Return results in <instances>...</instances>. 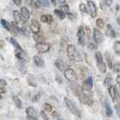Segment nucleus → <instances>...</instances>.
Instances as JSON below:
<instances>
[{
	"instance_id": "20e7f679",
	"label": "nucleus",
	"mask_w": 120,
	"mask_h": 120,
	"mask_svg": "<svg viewBox=\"0 0 120 120\" xmlns=\"http://www.w3.org/2000/svg\"><path fill=\"white\" fill-rule=\"evenodd\" d=\"M64 76H65V78H66L67 80H69L70 82H75V81H77V74H76V72L75 71L73 70V69H65V71H64Z\"/></svg>"
},
{
	"instance_id": "b1692460",
	"label": "nucleus",
	"mask_w": 120,
	"mask_h": 120,
	"mask_svg": "<svg viewBox=\"0 0 120 120\" xmlns=\"http://www.w3.org/2000/svg\"><path fill=\"white\" fill-rule=\"evenodd\" d=\"M107 33H108V34H110V36L112 37V38H115L116 34V32L115 30L111 27V25L110 24H108V30H107Z\"/></svg>"
},
{
	"instance_id": "58836bf2",
	"label": "nucleus",
	"mask_w": 120,
	"mask_h": 120,
	"mask_svg": "<svg viewBox=\"0 0 120 120\" xmlns=\"http://www.w3.org/2000/svg\"><path fill=\"white\" fill-rule=\"evenodd\" d=\"M40 96H41V93H39V94H37L34 98V99H33V102H36L37 100H38V98H40Z\"/></svg>"
},
{
	"instance_id": "c03bdc74",
	"label": "nucleus",
	"mask_w": 120,
	"mask_h": 120,
	"mask_svg": "<svg viewBox=\"0 0 120 120\" xmlns=\"http://www.w3.org/2000/svg\"><path fill=\"white\" fill-rule=\"evenodd\" d=\"M116 83H117V85L120 84V76L119 75H117V77H116Z\"/></svg>"
},
{
	"instance_id": "c756f323",
	"label": "nucleus",
	"mask_w": 120,
	"mask_h": 120,
	"mask_svg": "<svg viewBox=\"0 0 120 120\" xmlns=\"http://www.w3.org/2000/svg\"><path fill=\"white\" fill-rule=\"evenodd\" d=\"M96 24H97V26H98V27H100V28L104 27V25H105V24H104V21H103V19H101V18L97 19Z\"/></svg>"
},
{
	"instance_id": "4468645a",
	"label": "nucleus",
	"mask_w": 120,
	"mask_h": 120,
	"mask_svg": "<svg viewBox=\"0 0 120 120\" xmlns=\"http://www.w3.org/2000/svg\"><path fill=\"white\" fill-rule=\"evenodd\" d=\"M55 66L57 67V69L60 71H65V62L60 59L55 60Z\"/></svg>"
},
{
	"instance_id": "f257e3e1",
	"label": "nucleus",
	"mask_w": 120,
	"mask_h": 120,
	"mask_svg": "<svg viewBox=\"0 0 120 120\" xmlns=\"http://www.w3.org/2000/svg\"><path fill=\"white\" fill-rule=\"evenodd\" d=\"M67 55L70 60H74V61L80 62L82 60L79 52L78 51V49L76 48V46L73 44H69L67 46Z\"/></svg>"
},
{
	"instance_id": "1a4fd4ad",
	"label": "nucleus",
	"mask_w": 120,
	"mask_h": 120,
	"mask_svg": "<svg viewBox=\"0 0 120 120\" xmlns=\"http://www.w3.org/2000/svg\"><path fill=\"white\" fill-rule=\"evenodd\" d=\"M92 38H93V41L95 43L98 44L102 42V34L101 32L98 30V28H94L93 29V34H92Z\"/></svg>"
},
{
	"instance_id": "473e14b6",
	"label": "nucleus",
	"mask_w": 120,
	"mask_h": 120,
	"mask_svg": "<svg viewBox=\"0 0 120 120\" xmlns=\"http://www.w3.org/2000/svg\"><path fill=\"white\" fill-rule=\"evenodd\" d=\"M99 5H100V8L102 9V10H108V8L109 7V6H108L107 5H106V3L104 2V0L103 1H100V3H99Z\"/></svg>"
},
{
	"instance_id": "2eb2a0df",
	"label": "nucleus",
	"mask_w": 120,
	"mask_h": 120,
	"mask_svg": "<svg viewBox=\"0 0 120 120\" xmlns=\"http://www.w3.org/2000/svg\"><path fill=\"white\" fill-rule=\"evenodd\" d=\"M41 21L42 23H45V24H52V21H53V17L52 15H42L41 16Z\"/></svg>"
},
{
	"instance_id": "39448f33",
	"label": "nucleus",
	"mask_w": 120,
	"mask_h": 120,
	"mask_svg": "<svg viewBox=\"0 0 120 120\" xmlns=\"http://www.w3.org/2000/svg\"><path fill=\"white\" fill-rule=\"evenodd\" d=\"M77 37H78V42L81 45L84 46L86 44V33L84 31V28L82 26H80L78 30V34H77Z\"/></svg>"
},
{
	"instance_id": "09e8293b",
	"label": "nucleus",
	"mask_w": 120,
	"mask_h": 120,
	"mask_svg": "<svg viewBox=\"0 0 120 120\" xmlns=\"http://www.w3.org/2000/svg\"><path fill=\"white\" fill-rule=\"evenodd\" d=\"M3 46H4V42H3V41H1V40H0V48H2V47H3Z\"/></svg>"
},
{
	"instance_id": "bb28decb",
	"label": "nucleus",
	"mask_w": 120,
	"mask_h": 120,
	"mask_svg": "<svg viewBox=\"0 0 120 120\" xmlns=\"http://www.w3.org/2000/svg\"><path fill=\"white\" fill-rule=\"evenodd\" d=\"M85 85H86L87 87H89L90 89H92V88H93V79H92L91 77H89V78L86 79Z\"/></svg>"
},
{
	"instance_id": "f704fd0d",
	"label": "nucleus",
	"mask_w": 120,
	"mask_h": 120,
	"mask_svg": "<svg viewBox=\"0 0 120 120\" xmlns=\"http://www.w3.org/2000/svg\"><path fill=\"white\" fill-rule=\"evenodd\" d=\"M43 108H44V110H46V111H48V112L52 111V106H51L50 104H48V103H45V104L43 105Z\"/></svg>"
},
{
	"instance_id": "f03ea898",
	"label": "nucleus",
	"mask_w": 120,
	"mask_h": 120,
	"mask_svg": "<svg viewBox=\"0 0 120 120\" xmlns=\"http://www.w3.org/2000/svg\"><path fill=\"white\" fill-rule=\"evenodd\" d=\"M64 102L66 104L67 108H69V110L71 112L72 114L77 116H80V111H79V109L78 108L77 105L73 102L71 99H70L69 98L65 97L64 98Z\"/></svg>"
},
{
	"instance_id": "7c9ffc66",
	"label": "nucleus",
	"mask_w": 120,
	"mask_h": 120,
	"mask_svg": "<svg viewBox=\"0 0 120 120\" xmlns=\"http://www.w3.org/2000/svg\"><path fill=\"white\" fill-rule=\"evenodd\" d=\"M34 40H35L37 42H42V39H43V37H42V35H40V34H34Z\"/></svg>"
},
{
	"instance_id": "49530a36",
	"label": "nucleus",
	"mask_w": 120,
	"mask_h": 120,
	"mask_svg": "<svg viewBox=\"0 0 120 120\" xmlns=\"http://www.w3.org/2000/svg\"><path fill=\"white\" fill-rule=\"evenodd\" d=\"M51 1H52V5H53V6H56V5H57L56 0H51Z\"/></svg>"
},
{
	"instance_id": "4be33fe9",
	"label": "nucleus",
	"mask_w": 120,
	"mask_h": 120,
	"mask_svg": "<svg viewBox=\"0 0 120 120\" xmlns=\"http://www.w3.org/2000/svg\"><path fill=\"white\" fill-rule=\"evenodd\" d=\"M9 42H10V43H11L12 45H14V47L15 49H22V47L19 45V43L16 42V40H15L14 37H10V38H9Z\"/></svg>"
},
{
	"instance_id": "6ab92c4d",
	"label": "nucleus",
	"mask_w": 120,
	"mask_h": 120,
	"mask_svg": "<svg viewBox=\"0 0 120 120\" xmlns=\"http://www.w3.org/2000/svg\"><path fill=\"white\" fill-rule=\"evenodd\" d=\"M54 14H55L56 15H58L60 20H63V19L66 18V16H67L66 13L63 12L62 10H60V9H55V10H54Z\"/></svg>"
},
{
	"instance_id": "cd10ccee",
	"label": "nucleus",
	"mask_w": 120,
	"mask_h": 120,
	"mask_svg": "<svg viewBox=\"0 0 120 120\" xmlns=\"http://www.w3.org/2000/svg\"><path fill=\"white\" fill-rule=\"evenodd\" d=\"M106 59H107V62H108V65L110 69H112L113 67V64H112V60H111V58H110V54L108 52H106Z\"/></svg>"
},
{
	"instance_id": "393cba45",
	"label": "nucleus",
	"mask_w": 120,
	"mask_h": 120,
	"mask_svg": "<svg viewBox=\"0 0 120 120\" xmlns=\"http://www.w3.org/2000/svg\"><path fill=\"white\" fill-rule=\"evenodd\" d=\"M114 51H115V53L116 54V55H119L120 54V42L119 41H116V42H115Z\"/></svg>"
},
{
	"instance_id": "0eeeda50",
	"label": "nucleus",
	"mask_w": 120,
	"mask_h": 120,
	"mask_svg": "<svg viewBox=\"0 0 120 120\" xmlns=\"http://www.w3.org/2000/svg\"><path fill=\"white\" fill-rule=\"evenodd\" d=\"M87 8H88V12L90 13V16L92 18L96 17L97 16V7H96V5H95V3L93 2V1H88V3H87Z\"/></svg>"
},
{
	"instance_id": "6e6552de",
	"label": "nucleus",
	"mask_w": 120,
	"mask_h": 120,
	"mask_svg": "<svg viewBox=\"0 0 120 120\" xmlns=\"http://www.w3.org/2000/svg\"><path fill=\"white\" fill-rule=\"evenodd\" d=\"M20 15H21V19H22V21H23L24 23L27 22V21L30 19V12H29V10H28V8H27L26 6L21 7Z\"/></svg>"
},
{
	"instance_id": "5701e85b",
	"label": "nucleus",
	"mask_w": 120,
	"mask_h": 120,
	"mask_svg": "<svg viewBox=\"0 0 120 120\" xmlns=\"http://www.w3.org/2000/svg\"><path fill=\"white\" fill-rule=\"evenodd\" d=\"M97 65H98V68L99 71L101 72V73H105L106 72V71H107V66H106V64H105L104 61L98 63V64H97Z\"/></svg>"
},
{
	"instance_id": "37998d69",
	"label": "nucleus",
	"mask_w": 120,
	"mask_h": 120,
	"mask_svg": "<svg viewBox=\"0 0 120 120\" xmlns=\"http://www.w3.org/2000/svg\"><path fill=\"white\" fill-rule=\"evenodd\" d=\"M0 85H2V86H6V81L5 80V79H0Z\"/></svg>"
},
{
	"instance_id": "a878e982",
	"label": "nucleus",
	"mask_w": 120,
	"mask_h": 120,
	"mask_svg": "<svg viewBox=\"0 0 120 120\" xmlns=\"http://www.w3.org/2000/svg\"><path fill=\"white\" fill-rule=\"evenodd\" d=\"M95 58H96L97 60V64H98V63H100V62L103 61V56L99 52H97L96 53H95Z\"/></svg>"
},
{
	"instance_id": "c85d7f7f",
	"label": "nucleus",
	"mask_w": 120,
	"mask_h": 120,
	"mask_svg": "<svg viewBox=\"0 0 120 120\" xmlns=\"http://www.w3.org/2000/svg\"><path fill=\"white\" fill-rule=\"evenodd\" d=\"M79 11L82 13H88V8H87V6L85 5V4H83V3H81L80 5H79Z\"/></svg>"
},
{
	"instance_id": "8fccbe9b",
	"label": "nucleus",
	"mask_w": 120,
	"mask_h": 120,
	"mask_svg": "<svg viewBox=\"0 0 120 120\" xmlns=\"http://www.w3.org/2000/svg\"><path fill=\"white\" fill-rule=\"evenodd\" d=\"M1 98H2V97H1V94H0V99H1Z\"/></svg>"
},
{
	"instance_id": "79ce46f5",
	"label": "nucleus",
	"mask_w": 120,
	"mask_h": 120,
	"mask_svg": "<svg viewBox=\"0 0 120 120\" xmlns=\"http://www.w3.org/2000/svg\"><path fill=\"white\" fill-rule=\"evenodd\" d=\"M6 90L5 88H3V87H0V94H4V93H6Z\"/></svg>"
},
{
	"instance_id": "a211bd4d",
	"label": "nucleus",
	"mask_w": 120,
	"mask_h": 120,
	"mask_svg": "<svg viewBox=\"0 0 120 120\" xmlns=\"http://www.w3.org/2000/svg\"><path fill=\"white\" fill-rule=\"evenodd\" d=\"M104 106H105V109H106V113L108 115V116H111L112 114H113V111H112V108L109 105V102L108 100H106L105 103H104Z\"/></svg>"
},
{
	"instance_id": "412c9836",
	"label": "nucleus",
	"mask_w": 120,
	"mask_h": 120,
	"mask_svg": "<svg viewBox=\"0 0 120 120\" xmlns=\"http://www.w3.org/2000/svg\"><path fill=\"white\" fill-rule=\"evenodd\" d=\"M1 24H2V26L7 31H11V24H9L8 22H6V20L5 19H2L1 20Z\"/></svg>"
},
{
	"instance_id": "de8ad7c7",
	"label": "nucleus",
	"mask_w": 120,
	"mask_h": 120,
	"mask_svg": "<svg viewBox=\"0 0 120 120\" xmlns=\"http://www.w3.org/2000/svg\"><path fill=\"white\" fill-rule=\"evenodd\" d=\"M57 1H58L60 4H64V3H65V0H57Z\"/></svg>"
},
{
	"instance_id": "a18cd8bd",
	"label": "nucleus",
	"mask_w": 120,
	"mask_h": 120,
	"mask_svg": "<svg viewBox=\"0 0 120 120\" xmlns=\"http://www.w3.org/2000/svg\"><path fill=\"white\" fill-rule=\"evenodd\" d=\"M67 15H68V17L70 18L71 20L72 17H73V16H72V14H71V12H69V13H68V14H67Z\"/></svg>"
},
{
	"instance_id": "e433bc0d",
	"label": "nucleus",
	"mask_w": 120,
	"mask_h": 120,
	"mask_svg": "<svg viewBox=\"0 0 120 120\" xmlns=\"http://www.w3.org/2000/svg\"><path fill=\"white\" fill-rule=\"evenodd\" d=\"M104 2L106 3V5L108 6H110L113 3V0H104Z\"/></svg>"
},
{
	"instance_id": "9b49d317",
	"label": "nucleus",
	"mask_w": 120,
	"mask_h": 120,
	"mask_svg": "<svg viewBox=\"0 0 120 120\" xmlns=\"http://www.w3.org/2000/svg\"><path fill=\"white\" fill-rule=\"evenodd\" d=\"M26 114H27V118L28 119H38V114H37V111H36L34 108L33 107L26 108Z\"/></svg>"
},
{
	"instance_id": "f3484780",
	"label": "nucleus",
	"mask_w": 120,
	"mask_h": 120,
	"mask_svg": "<svg viewBox=\"0 0 120 120\" xmlns=\"http://www.w3.org/2000/svg\"><path fill=\"white\" fill-rule=\"evenodd\" d=\"M13 100H14V103H15V107H16V108H19V109L23 108V103H22L21 99H20L17 96L13 97Z\"/></svg>"
},
{
	"instance_id": "4c0bfd02",
	"label": "nucleus",
	"mask_w": 120,
	"mask_h": 120,
	"mask_svg": "<svg viewBox=\"0 0 120 120\" xmlns=\"http://www.w3.org/2000/svg\"><path fill=\"white\" fill-rule=\"evenodd\" d=\"M52 116H53L54 118H60V115L58 112H52Z\"/></svg>"
},
{
	"instance_id": "ea45409f",
	"label": "nucleus",
	"mask_w": 120,
	"mask_h": 120,
	"mask_svg": "<svg viewBox=\"0 0 120 120\" xmlns=\"http://www.w3.org/2000/svg\"><path fill=\"white\" fill-rule=\"evenodd\" d=\"M89 48H90V50H96L97 46L95 45V44H92V43H90V45H89Z\"/></svg>"
},
{
	"instance_id": "72a5a7b5",
	"label": "nucleus",
	"mask_w": 120,
	"mask_h": 120,
	"mask_svg": "<svg viewBox=\"0 0 120 120\" xmlns=\"http://www.w3.org/2000/svg\"><path fill=\"white\" fill-rule=\"evenodd\" d=\"M61 10L63 11V12H65L66 14H68V13L70 12V7H69V6L68 5H63V6H61Z\"/></svg>"
},
{
	"instance_id": "7ed1b4c3",
	"label": "nucleus",
	"mask_w": 120,
	"mask_h": 120,
	"mask_svg": "<svg viewBox=\"0 0 120 120\" xmlns=\"http://www.w3.org/2000/svg\"><path fill=\"white\" fill-rule=\"evenodd\" d=\"M50 48H51V44L49 42H39L35 44L36 51L39 53H46L50 51Z\"/></svg>"
},
{
	"instance_id": "423d86ee",
	"label": "nucleus",
	"mask_w": 120,
	"mask_h": 120,
	"mask_svg": "<svg viewBox=\"0 0 120 120\" xmlns=\"http://www.w3.org/2000/svg\"><path fill=\"white\" fill-rule=\"evenodd\" d=\"M15 56L22 63H24L28 60V56L26 52L23 51V49H15Z\"/></svg>"
},
{
	"instance_id": "dca6fc26",
	"label": "nucleus",
	"mask_w": 120,
	"mask_h": 120,
	"mask_svg": "<svg viewBox=\"0 0 120 120\" xmlns=\"http://www.w3.org/2000/svg\"><path fill=\"white\" fill-rule=\"evenodd\" d=\"M13 16H14V22L16 23L17 24H19L21 23L22 19H21V15H20V12L17 10H15L13 12Z\"/></svg>"
},
{
	"instance_id": "f8f14e48",
	"label": "nucleus",
	"mask_w": 120,
	"mask_h": 120,
	"mask_svg": "<svg viewBox=\"0 0 120 120\" xmlns=\"http://www.w3.org/2000/svg\"><path fill=\"white\" fill-rule=\"evenodd\" d=\"M30 29L34 34H39V32L41 30V26H40V24L37 20H35V19L32 20L30 24Z\"/></svg>"
},
{
	"instance_id": "2f4dec72",
	"label": "nucleus",
	"mask_w": 120,
	"mask_h": 120,
	"mask_svg": "<svg viewBox=\"0 0 120 120\" xmlns=\"http://www.w3.org/2000/svg\"><path fill=\"white\" fill-rule=\"evenodd\" d=\"M113 69H114V71L116 72H119L120 71V63L117 61V62H116L114 65H113V67H112Z\"/></svg>"
},
{
	"instance_id": "aec40b11",
	"label": "nucleus",
	"mask_w": 120,
	"mask_h": 120,
	"mask_svg": "<svg viewBox=\"0 0 120 120\" xmlns=\"http://www.w3.org/2000/svg\"><path fill=\"white\" fill-rule=\"evenodd\" d=\"M111 82H112V76L110 73H108L107 75V77L105 78V80H104V85L106 87H108L109 85H111Z\"/></svg>"
},
{
	"instance_id": "c9c22d12",
	"label": "nucleus",
	"mask_w": 120,
	"mask_h": 120,
	"mask_svg": "<svg viewBox=\"0 0 120 120\" xmlns=\"http://www.w3.org/2000/svg\"><path fill=\"white\" fill-rule=\"evenodd\" d=\"M41 116H42V117L43 118V119H48L49 118L48 116L45 114V112H44V111H42V112H41Z\"/></svg>"
},
{
	"instance_id": "ddd939ff",
	"label": "nucleus",
	"mask_w": 120,
	"mask_h": 120,
	"mask_svg": "<svg viewBox=\"0 0 120 120\" xmlns=\"http://www.w3.org/2000/svg\"><path fill=\"white\" fill-rule=\"evenodd\" d=\"M34 62L35 64V66H37L38 68H43L45 66V63H44V60L42 58H41L39 55H34Z\"/></svg>"
},
{
	"instance_id": "9d476101",
	"label": "nucleus",
	"mask_w": 120,
	"mask_h": 120,
	"mask_svg": "<svg viewBox=\"0 0 120 120\" xmlns=\"http://www.w3.org/2000/svg\"><path fill=\"white\" fill-rule=\"evenodd\" d=\"M108 92H109V95L111 97L113 102L116 101L118 99V93H117V90H116V88L114 85H109L108 86Z\"/></svg>"
},
{
	"instance_id": "a19ab883",
	"label": "nucleus",
	"mask_w": 120,
	"mask_h": 120,
	"mask_svg": "<svg viewBox=\"0 0 120 120\" xmlns=\"http://www.w3.org/2000/svg\"><path fill=\"white\" fill-rule=\"evenodd\" d=\"M13 1H14V3H15L16 6H20L21 3H22V0H13Z\"/></svg>"
}]
</instances>
